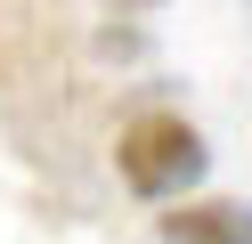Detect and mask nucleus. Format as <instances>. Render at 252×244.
Wrapping results in <instances>:
<instances>
[{
	"label": "nucleus",
	"instance_id": "1",
	"mask_svg": "<svg viewBox=\"0 0 252 244\" xmlns=\"http://www.w3.org/2000/svg\"><path fill=\"white\" fill-rule=\"evenodd\" d=\"M114 171L138 204H171V195H195L203 171H212V146L187 114H138L114 139Z\"/></svg>",
	"mask_w": 252,
	"mask_h": 244
},
{
	"label": "nucleus",
	"instance_id": "2",
	"mask_svg": "<svg viewBox=\"0 0 252 244\" xmlns=\"http://www.w3.org/2000/svg\"><path fill=\"white\" fill-rule=\"evenodd\" d=\"M179 211H163V244H252V204H236V195H212V204H187V195H171Z\"/></svg>",
	"mask_w": 252,
	"mask_h": 244
}]
</instances>
